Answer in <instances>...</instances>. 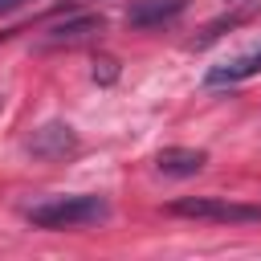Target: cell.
<instances>
[{
    "label": "cell",
    "instance_id": "obj_1",
    "mask_svg": "<svg viewBox=\"0 0 261 261\" xmlns=\"http://www.w3.org/2000/svg\"><path fill=\"white\" fill-rule=\"evenodd\" d=\"M110 216V204L94 192H73V196H49L33 208H24V220L33 228H82V224H98Z\"/></svg>",
    "mask_w": 261,
    "mask_h": 261
},
{
    "label": "cell",
    "instance_id": "obj_2",
    "mask_svg": "<svg viewBox=\"0 0 261 261\" xmlns=\"http://www.w3.org/2000/svg\"><path fill=\"white\" fill-rule=\"evenodd\" d=\"M167 212L188 220H212V224H253L261 220V204H241L228 196H179L167 204Z\"/></svg>",
    "mask_w": 261,
    "mask_h": 261
},
{
    "label": "cell",
    "instance_id": "obj_3",
    "mask_svg": "<svg viewBox=\"0 0 261 261\" xmlns=\"http://www.w3.org/2000/svg\"><path fill=\"white\" fill-rule=\"evenodd\" d=\"M73 147H77V135H73L69 122H45V126L33 130V139H29V151H33L37 159H65Z\"/></svg>",
    "mask_w": 261,
    "mask_h": 261
},
{
    "label": "cell",
    "instance_id": "obj_4",
    "mask_svg": "<svg viewBox=\"0 0 261 261\" xmlns=\"http://www.w3.org/2000/svg\"><path fill=\"white\" fill-rule=\"evenodd\" d=\"M188 8V0H130L126 4V24L130 29H159L175 20Z\"/></svg>",
    "mask_w": 261,
    "mask_h": 261
},
{
    "label": "cell",
    "instance_id": "obj_5",
    "mask_svg": "<svg viewBox=\"0 0 261 261\" xmlns=\"http://www.w3.org/2000/svg\"><path fill=\"white\" fill-rule=\"evenodd\" d=\"M204 163H208V151H200V147H163V151L155 155V167H159L163 175H171V179L200 175Z\"/></svg>",
    "mask_w": 261,
    "mask_h": 261
},
{
    "label": "cell",
    "instance_id": "obj_6",
    "mask_svg": "<svg viewBox=\"0 0 261 261\" xmlns=\"http://www.w3.org/2000/svg\"><path fill=\"white\" fill-rule=\"evenodd\" d=\"M102 16H94V12H86V16H69V20H61V24H53L49 33H45V49H53V45H77V41H90L94 33H102Z\"/></svg>",
    "mask_w": 261,
    "mask_h": 261
},
{
    "label": "cell",
    "instance_id": "obj_7",
    "mask_svg": "<svg viewBox=\"0 0 261 261\" xmlns=\"http://www.w3.org/2000/svg\"><path fill=\"white\" fill-rule=\"evenodd\" d=\"M261 73V49H253V53H241V57H232V61H224V65H212L208 73H204V86H237V82H245V77H257Z\"/></svg>",
    "mask_w": 261,
    "mask_h": 261
},
{
    "label": "cell",
    "instance_id": "obj_8",
    "mask_svg": "<svg viewBox=\"0 0 261 261\" xmlns=\"http://www.w3.org/2000/svg\"><path fill=\"white\" fill-rule=\"evenodd\" d=\"M20 4H29V0H0V12H12V8H20Z\"/></svg>",
    "mask_w": 261,
    "mask_h": 261
}]
</instances>
